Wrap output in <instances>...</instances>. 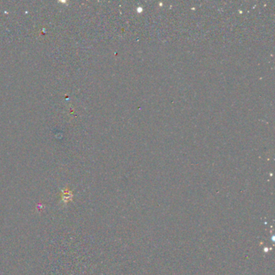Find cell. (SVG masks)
Segmentation results:
<instances>
[{
	"instance_id": "obj_1",
	"label": "cell",
	"mask_w": 275,
	"mask_h": 275,
	"mask_svg": "<svg viewBox=\"0 0 275 275\" xmlns=\"http://www.w3.org/2000/svg\"><path fill=\"white\" fill-rule=\"evenodd\" d=\"M73 196H74L73 195V193H72V191L70 190L65 189V190H62L61 199L65 204H67V203L71 201L73 199Z\"/></svg>"
}]
</instances>
